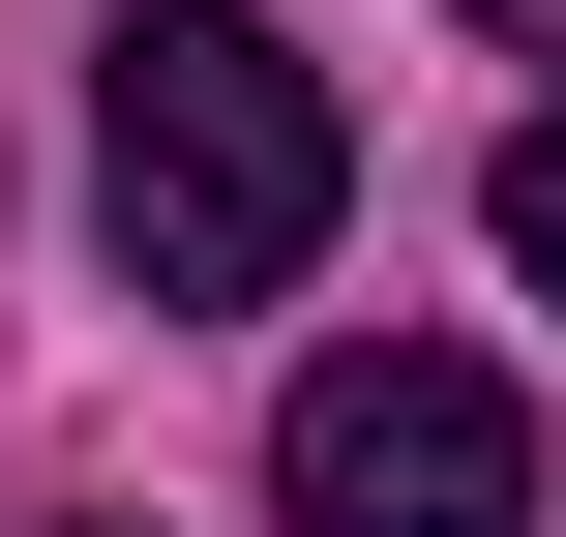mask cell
<instances>
[{
  "label": "cell",
  "mask_w": 566,
  "mask_h": 537,
  "mask_svg": "<svg viewBox=\"0 0 566 537\" xmlns=\"http://www.w3.org/2000/svg\"><path fill=\"white\" fill-rule=\"evenodd\" d=\"M328 209H358V120H328V60L269 0H119L90 30V239H119V299H298Z\"/></svg>",
  "instance_id": "6da1fadb"
},
{
  "label": "cell",
  "mask_w": 566,
  "mask_h": 537,
  "mask_svg": "<svg viewBox=\"0 0 566 537\" xmlns=\"http://www.w3.org/2000/svg\"><path fill=\"white\" fill-rule=\"evenodd\" d=\"M269 508H298V537H537V419H507L448 329H388V359H298Z\"/></svg>",
  "instance_id": "7a4b0ae2"
},
{
  "label": "cell",
  "mask_w": 566,
  "mask_h": 537,
  "mask_svg": "<svg viewBox=\"0 0 566 537\" xmlns=\"http://www.w3.org/2000/svg\"><path fill=\"white\" fill-rule=\"evenodd\" d=\"M507 269L566 299V120H507Z\"/></svg>",
  "instance_id": "3957f363"
},
{
  "label": "cell",
  "mask_w": 566,
  "mask_h": 537,
  "mask_svg": "<svg viewBox=\"0 0 566 537\" xmlns=\"http://www.w3.org/2000/svg\"><path fill=\"white\" fill-rule=\"evenodd\" d=\"M478 30H566V0H478Z\"/></svg>",
  "instance_id": "277c9868"
}]
</instances>
